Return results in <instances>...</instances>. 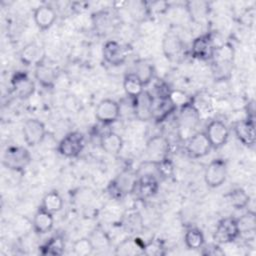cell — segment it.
I'll return each instance as SVG.
<instances>
[{
  "mask_svg": "<svg viewBox=\"0 0 256 256\" xmlns=\"http://www.w3.org/2000/svg\"><path fill=\"white\" fill-rule=\"evenodd\" d=\"M234 131L237 138L247 147H253L255 144V123L254 118L239 121L234 126Z\"/></svg>",
  "mask_w": 256,
  "mask_h": 256,
  "instance_id": "4fadbf2b",
  "label": "cell"
},
{
  "mask_svg": "<svg viewBox=\"0 0 256 256\" xmlns=\"http://www.w3.org/2000/svg\"><path fill=\"white\" fill-rule=\"evenodd\" d=\"M227 166L224 160L215 159L207 166L204 174L206 184L211 188L220 186L226 179Z\"/></svg>",
  "mask_w": 256,
  "mask_h": 256,
  "instance_id": "5b68a950",
  "label": "cell"
},
{
  "mask_svg": "<svg viewBox=\"0 0 256 256\" xmlns=\"http://www.w3.org/2000/svg\"><path fill=\"white\" fill-rule=\"evenodd\" d=\"M64 251V241L59 235H55L49 239L42 247V253L48 255H61Z\"/></svg>",
  "mask_w": 256,
  "mask_h": 256,
  "instance_id": "1f68e13d",
  "label": "cell"
},
{
  "mask_svg": "<svg viewBox=\"0 0 256 256\" xmlns=\"http://www.w3.org/2000/svg\"><path fill=\"white\" fill-rule=\"evenodd\" d=\"M208 8V3L204 1H190L187 3L188 12L191 18L196 22L202 21L206 18L209 11Z\"/></svg>",
  "mask_w": 256,
  "mask_h": 256,
  "instance_id": "83f0119b",
  "label": "cell"
},
{
  "mask_svg": "<svg viewBox=\"0 0 256 256\" xmlns=\"http://www.w3.org/2000/svg\"><path fill=\"white\" fill-rule=\"evenodd\" d=\"M123 86H124V90H125L126 94L131 98L137 97L139 94H141L144 91L143 84L141 83V81L137 78V76L133 72L129 73L125 76Z\"/></svg>",
  "mask_w": 256,
  "mask_h": 256,
  "instance_id": "484cf974",
  "label": "cell"
},
{
  "mask_svg": "<svg viewBox=\"0 0 256 256\" xmlns=\"http://www.w3.org/2000/svg\"><path fill=\"white\" fill-rule=\"evenodd\" d=\"M228 200L232 207L239 210V209L245 208L249 204L250 197L246 193L245 190H243L241 188H237L229 193Z\"/></svg>",
  "mask_w": 256,
  "mask_h": 256,
  "instance_id": "f546056e",
  "label": "cell"
},
{
  "mask_svg": "<svg viewBox=\"0 0 256 256\" xmlns=\"http://www.w3.org/2000/svg\"><path fill=\"white\" fill-rule=\"evenodd\" d=\"M154 97L148 91H143L133 98V111L135 116L141 121H148L153 118Z\"/></svg>",
  "mask_w": 256,
  "mask_h": 256,
  "instance_id": "8992f818",
  "label": "cell"
},
{
  "mask_svg": "<svg viewBox=\"0 0 256 256\" xmlns=\"http://www.w3.org/2000/svg\"><path fill=\"white\" fill-rule=\"evenodd\" d=\"M215 48L209 35H202L194 39L192 43V55L200 60L211 59L214 55Z\"/></svg>",
  "mask_w": 256,
  "mask_h": 256,
  "instance_id": "9a60e30c",
  "label": "cell"
},
{
  "mask_svg": "<svg viewBox=\"0 0 256 256\" xmlns=\"http://www.w3.org/2000/svg\"><path fill=\"white\" fill-rule=\"evenodd\" d=\"M239 236L237 220L232 217H227L219 221L213 238L218 244H227L233 242Z\"/></svg>",
  "mask_w": 256,
  "mask_h": 256,
  "instance_id": "3957f363",
  "label": "cell"
},
{
  "mask_svg": "<svg viewBox=\"0 0 256 256\" xmlns=\"http://www.w3.org/2000/svg\"><path fill=\"white\" fill-rule=\"evenodd\" d=\"M62 206L63 200L61 196L56 191H51L44 196L40 208L53 214L55 212L60 211L62 209Z\"/></svg>",
  "mask_w": 256,
  "mask_h": 256,
  "instance_id": "4316f807",
  "label": "cell"
},
{
  "mask_svg": "<svg viewBox=\"0 0 256 256\" xmlns=\"http://www.w3.org/2000/svg\"><path fill=\"white\" fill-rule=\"evenodd\" d=\"M120 115V107L117 102L111 99H104L99 102L95 110V117L103 124L115 122Z\"/></svg>",
  "mask_w": 256,
  "mask_h": 256,
  "instance_id": "30bf717a",
  "label": "cell"
},
{
  "mask_svg": "<svg viewBox=\"0 0 256 256\" xmlns=\"http://www.w3.org/2000/svg\"><path fill=\"white\" fill-rule=\"evenodd\" d=\"M138 177L136 172L125 170L121 172L109 185V193L114 198H122L136 190Z\"/></svg>",
  "mask_w": 256,
  "mask_h": 256,
  "instance_id": "6da1fadb",
  "label": "cell"
},
{
  "mask_svg": "<svg viewBox=\"0 0 256 256\" xmlns=\"http://www.w3.org/2000/svg\"><path fill=\"white\" fill-rule=\"evenodd\" d=\"M204 254L207 255H223L224 252L221 250V248L218 245H212L208 248H206V252H204Z\"/></svg>",
  "mask_w": 256,
  "mask_h": 256,
  "instance_id": "d590c367",
  "label": "cell"
},
{
  "mask_svg": "<svg viewBox=\"0 0 256 256\" xmlns=\"http://www.w3.org/2000/svg\"><path fill=\"white\" fill-rule=\"evenodd\" d=\"M237 220V226L240 234H249L254 233L256 229V216L253 211H248L243 214Z\"/></svg>",
  "mask_w": 256,
  "mask_h": 256,
  "instance_id": "f1b7e54d",
  "label": "cell"
},
{
  "mask_svg": "<svg viewBox=\"0 0 256 256\" xmlns=\"http://www.w3.org/2000/svg\"><path fill=\"white\" fill-rule=\"evenodd\" d=\"M35 77L43 86L50 87L54 84L57 78L56 69L50 65L44 64L42 61L39 64H37L35 70Z\"/></svg>",
  "mask_w": 256,
  "mask_h": 256,
  "instance_id": "cb8c5ba5",
  "label": "cell"
},
{
  "mask_svg": "<svg viewBox=\"0 0 256 256\" xmlns=\"http://www.w3.org/2000/svg\"><path fill=\"white\" fill-rule=\"evenodd\" d=\"M146 243H144L140 238H129L122 241L117 249L116 253L120 255H137L143 254L144 247Z\"/></svg>",
  "mask_w": 256,
  "mask_h": 256,
  "instance_id": "44dd1931",
  "label": "cell"
},
{
  "mask_svg": "<svg viewBox=\"0 0 256 256\" xmlns=\"http://www.w3.org/2000/svg\"><path fill=\"white\" fill-rule=\"evenodd\" d=\"M158 179L154 176H140L136 189L142 198H148L153 196L158 190Z\"/></svg>",
  "mask_w": 256,
  "mask_h": 256,
  "instance_id": "603a6c76",
  "label": "cell"
},
{
  "mask_svg": "<svg viewBox=\"0 0 256 256\" xmlns=\"http://www.w3.org/2000/svg\"><path fill=\"white\" fill-rule=\"evenodd\" d=\"M168 99L175 108H177V107L181 108V107L191 103L189 96L184 91H181V90H178V89L177 90H171L169 92Z\"/></svg>",
  "mask_w": 256,
  "mask_h": 256,
  "instance_id": "836d02e7",
  "label": "cell"
},
{
  "mask_svg": "<svg viewBox=\"0 0 256 256\" xmlns=\"http://www.w3.org/2000/svg\"><path fill=\"white\" fill-rule=\"evenodd\" d=\"M53 223L54 220L52 213L47 212L42 208L37 211L33 219V227L38 234H44L49 232L53 227Z\"/></svg>",
  "mask_w": 256,
  "mask_h": 256,
  "instance_id": "ffe728a7",
  "label": "cell"
},
{
  "mask_svg": "<svg viewBox=\"0 0 256 256\" xmlns=\"http://www.w3.org/2000/svg\"><path fill=\"white\" fill-rule=\"evenodd\" d=\"M12 86L15 94L21 98H29L35 90L34 82L24 73H16L12 78Z\"/></svg>",
  "mask_w": 256,
  "mask_h": 256,
  "instance_id": "2e32d148",
  "label": "cell"
},
{
  "mask_svg": "<svg viewBox=\"0 0 256 256\" xmlns=\"http://www.w3.org/2000/svg\"><path fill=\"white\" fill-rule=\"evenodd\" d=\"M100 145L102 149L110 155H117L123 147V140L115 132H107L101 136Z\"/></svg>",
  "mask_w": 256,
  "mask_h": 256,
  "instance_id": "ac0fdd59",
  "label": "cell"
},
{
  "mask_svg": "<svg viewBox=\"0 0 256 256\" xmlns=\"http://www.w3.org/2000/svg\"><path fill=\"white\" fill-rule=\"evenodd\" d=\"M143 254H146V255H161V254H163V252H162V248L159 245H157L153 242H150V243H146V245L144 247Z\"/></svg>",
  "mask_w": 256,
  "mask_h": 256,
  "instance_id": "e575fe53",
  "label": "cell"
},
{
  "mask_svg": "<svg viewBox=\"0 0 256 256\" xmlns=\"http://www.w3.org/2000/svg\"><path fill=\"white\" fill-rule=\"evenodd\" d=\"M20 58L25 65L39 64L43 58L42 48L35 42L28 43L21 50Z\"/></svg>",
  "mask_w": 256,
  "mask_h": 256,
  "instance_id": "d6986e66",
  "label": "cell"
},
{
  "mask_svg": "<svg viewBox=\"0 0 256 256\" xmlns=\"http://www.w3.org/2000/svg\"><path fill=\"white\" fill-rule=\"evenodd\" d=\"M162 48L165 56L169 59H172L180 54L183 48V43L176 34L169 33L163 39Z\"/></svg>",
  "mask_w": 256,
  "mask_h": 256,
  "instance_id": "7402d4cb",
  "label": "cell"
},
{
  "mask_svg": "<svg viewBox=\"0 0 256 256\" xmlns=\"http://www.w3.org/2000/svg\"><path fill=\"white\" fill-rule=\"evenodd\" d=\"M127 56V48L116 41H108L103 46V57L107 63L113 66L123 64Z\"/></svg>",
  "mask_w": 256,
  "mask_h": 256,
  "instance_id": "7c38bea8",
  "label": "cell"
},
{
  "mask_svg": "<svg viewBox=\"0 0 256 256\" xmlns=\"http://www.w3.org/2000/svg\"><path fill=\"white\" fill-rule=\"evenodd\" d=\"M205 134L211 146L213 148H219L227 142L229 130L225 123L220 120H214L208 124Z\"/></svg>",
  "mask_w": 256,
  "mask_h": 256,
  "instance_id": "8fae6325",
  "label": "cell"
},
{
  "mask_svg": "<svg viewBox=\"0 0 256 256\" xmlns=\"http://www.w3.org/2000/svg\"><path fill=\"white\" fill-rule=\"evenodd\" d=\"M184 241L186 246L189 249L196 250L203 246L204 244V236L202 232L197 228H191L187 230L184 236Z\"/></svg>",
  "mask_w": 256,
  "mask_h": 256,
  "instance_id": "4dcf8cb0",
  "label": "cell"
},
{
  "mask_svg": "<svg viewBox=\"0 0 256 256\" xmlns=\"http://www.w3.org/2000/svg\"><path fill=\"white\" fill-rule=\"evenodd\" d=\"M31 155L24 147H10L3 156V165L13 171L22 172L30 163Z\"/></svg>",
  "mask_w": 256,
  "mask_h": 256,
  "instance_id": "7a4b0ae2",
  "label": "cell"
},
{
  "mask_svg": "<svg viewBox=\"0 0 256 256\" xmlns=\"http://www.w3.org/2000/svg\"><path fill=\"white\" fill-rule=\"evenodd\" d=\"M84 147L83 135L79 132H71L67 134L59 143V152L66 157H76L80 154Z\"/></svg>",
  "mask_w": 256,
  "mask_h": 256,
  "instance_id": "ba28073f",
  "label": "cell"
},
{
  "mask_svg": "<svg viewBox=\"0 0 256 256\" xmlns=\"http://www.w3.org/2000/svg\"><path fill=\"white\" fill-rule=\"evenodd\" d=\"M212 146L205 132H196L188 138L187 152L193 158H201L207 155Z\"/></svg>",
  "mask_w": 256,
  "mask_h": 256,
  "instance_id": "9c48e42d",
  "label": "cell"
},
{
  "mask_svg": "<svg viewBox=\"0 0 256 256\" xmlns=\"http://www.w3.org/2000/svg\"><path fill=\"white\" fill-rule=\"evenodd\" d=\"M23 137L28 146L40 144L46 135L44 124L38 119H28L23 125Z\"/></svg>",
  "mask_w": 256,
  "mask_h": 256,
  "instance_id": "52a82bcc",
  "label": "cell"
},
{
  "mask_svg": "<svg viewBox=\"0 0 256 256\" xmlns=\"http://www.w3.org/2000/svg\"><path fill=\"white\" fill-rule=\"evenodd\" d=\"M199 120H200L199 111L192 103H189L180 108L179 123H180V129L181 131H184V133L194 130L198 125Z\"/></svg>",
  "mask_w": 256,
  "mask_h": 256,
  "instance_id": "5bb4252c",
  "label": "cell"
},
{
  "mask_svg": "<svg viewBox=\"0 0 256 256\" xmlns=\"http://www.w3.org/2000/svg\"><path fill=\"white\" fill-rule=\"evenodd\" d=\"M56 20V13L51 6L40 5L34 11V21L41 30L50 28Z\"/></svg>",
  "mask_w": 256,
  "mask_h": 256,
  "instance_id": "e0dca14e",
  "label": "cell"
},
{
  "mask_svg": "<svg viewBox=\"0 0 256 256\" xmlns=\"http://www.w3.org/2000/svg\"><path fill=\"white\" fill-rule=\"evenodd\" d=\"M94 249V245L90 238H80L73 244V252L77 256H88L92 254Z\"/></svg>",
  "mask_w": 256,
  "mask_h": 256,
  "instance_id": "d6a6232c",
  "label": "cell"
},
{
  "mask_svg": "<svg viewBox=\"0 0 256 256\" xmlns=\"http://www.w3.org/2000/svg\"><path fill=\"white\" fill-rule=\"evenodd\" d=\"M169 143L163 136L157 135L150 138L146 144L147 161L159 163L168 158Z\"/></svg>",
  "mask_w": 256,
  "mask_h": 256,
  "instance_id": "277c9868",
  "label": "cell"
},
{
  "mask_svg": "<svg viewBox=\"0 0 256 256\" xmlns=\"http://www.w3.org/2000/svg\"><path fill=\"white\" fill-rule=\"evenodd\" d=\"M137 78L141 81L143 86L149 84L154 76L153 65L146 60H139L134 65V72Z\"/></svg>",
  "mask_w": 256,
  "mask_h": 256,
  "instance_id": "d4e9b609",
  "label": "cell"
}]
</instances>
